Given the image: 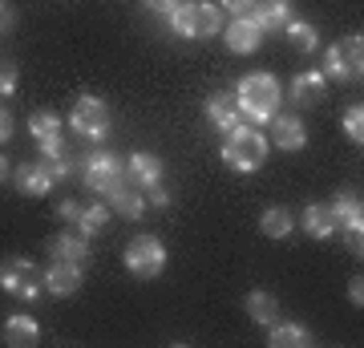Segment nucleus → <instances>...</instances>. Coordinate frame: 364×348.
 <instances>
[{"mask_svg":"<svg viewBox=\"0 0 364 348\" xmlns=\"http://www.w3.org/2000/svg\"><path fill=\"white\" fill-rule=\"evenodd\" d=\"M284 33L291 37V45H296L299 53H316L320 49V37H316V28L308 25V21H287Z\"/></svg>","mask_w":364,"mask_h":348,"instance_id":"27","label":"nucleus"},{"mask_svg":"<svg viewBox=\"0 0 364 348\" xmlns=\"http://www.w3.org/2000/svg\"><path fill=\"white\" fill-rule=\"evenodd\" d=\"M126 174H130L142 191L146 186H158V182H162V158L150 154V150H138V154L126 158Z\"/></svg>","mask_w":364,"mask_h":348,"instance_id":"15","label":"nucleus"},{"mask_svg":"<svg viewBox=\"0 0 364 348\" xmlns=\"http://www.w3.org/2000/svg\"><path fill=\"white\" fill-rule=\"evenodd\" d=\"M13 25H16V13H13V9H4V13H0V37H4Z\"/></svg>","mask_w":364,"mask_h":348,"instance_id":"39","label":"nucleus"},{"mask_svg":"<svg viewBox=\"0 0 364 348\" xmlns=\"http://www.w3.org/2000/svg\"><path fill=\"white\" fill-rule=\"evenodd\" d=\"M41 154H45V162H49V158H61L65 154V142H61V138H45V142H41Z\"/></svg>","mask_w":364,"mask_h":348,"instance_id":"33","label":"nucleus"},{"mask_svg":"<svg viewBox=\"0 0 364 348\" xmlns=\"http://www.w3.org/2000/svg\"><path fill=\"white\" fill-rule=\"evenodd\" d=\"M239 110L251 117V122H272L279 114V102H284V93H279V81L272 73H247V78L239 81Z\"/></svg>","mask_w":364,"mask_h":348,"instance_id":"1","label":"nucleus"},{"mask_svg":"<svg viewBox=\"0 0 364 348\" xmlns=\"http://www.w3.org/2000/svg\"><path fill=\"white\" fill-rule=\"evenodd\" d=\"M81 179H85V186H90L93 194H109L114 186L126 182V158L97 150V154H90L81 162Z\"/></svg>","mask_w":364,"mask_h":348,"instance_id":"4","label":"nucleus"},{"mask_svg":"<svg viewBox=\"0 0 364 348\" xmlns=\"http://www.w3.org/2000/svg\"><path fill=\"white\" fill-rule=\"evenodd\" d=\"M9 138H13V114L0 110V142H9Z\"/></svg>","mask_w":364,"mask_h":348,"instance_id":"37","label":"nucleus"},{"mask_svg":"<svg viewBox=\"0 0 364 348\" xmlns=\"http://www.w3.org/2000/svg\"><path fill=\"white\" fill-rule=\"evenodd\" d=\"M348 300H352V304H356V308H360V304H364V284H360V275H356V280H352V284H348Z\"/></svg>","mask_w":364,"mask_h":348,"instance_id":"38","label":"nucleus"},{"mask_svg":"<svg viewBox=\"0 0 364 348\" xmlns=\"http://www.w3.org/2000/svg\"><path fill=\"white\" fill-rule=\"evenodd\" d=\"M146 203H150V206H170V194L166 191H162V182H158V186H146Z\"/></svg>","mask_w":364,"mask_h":348,"instance_id":"31","label":"nucleus"},{"mask_svg":"<svg viewBox=\"0 0 364 348\" xmlns=\"http://www.w3.org/2000/svg\"><path fill=\"white\" fill-rule=\"evenodd\" d=\"M16 81H21V73H16V61H0V97H13V93H16Z\"/></svg>","mask_w":364,"mask_h":348,"instance_id":"29","label":"nucleus"},{"mask_svg":"<svg viewBox=\"0 0 364 348\" xmlns=\"http://www.w3.org/2000/svg\"><path fill=\"white\" fill-rule=\"evenodd\" d=\"M126 268L138 280L162 275V268H166V247H162V239L158 235H138V239H130V247H126Z\"/></svg>","mask_w":364,"mask_h":348,"instance_id":"5","label":"nucleus"},{"mask_svg":"<svg viewBox=\"0 0 364 348\" xmlns=\"http://www.w3.org/2000/svg\"><path fill=\"white\" fill-rule=\"evenodd\" d=\"M251 21L263 28V33H284L287 21H291V0H255V9H251Z\"/></svg>","mask_w":364,"mask_h":348,"instance_id":"14","label":"nucleus"},{"mask_svg":"<svg viewBox=\"0 0 364 348\" xmlns=\"http://www.w3.org/2000/svg\"><path fill=\"white\" fill-rule=\"evenodd\" d=\"M239 97L235 93H210L207 97V117L215 122L219 130H231V126H239Z\"/></svg>","mask_w":364,"mask_h":348,"instance_id":"17","label":"nucleus"},{"mask_svg":"<svg viewBox=\"0 0 364 348\" xmlns=\"http://www.w3.org/2000/svg\"><path fill=\"white\" fill-rule=\"evenodd\" d=\"M259 231L267 235V239H284V235H291V211L287 206H267L259 219Z\"/></svg>","mask_w":364,"mask_h":348,"instance_id":"24","label":"nucleus"},{"mask_svg":"<svg viewBox=\"0 0 364 348\" xmlns=\"http://www.w3.org/2000/svg\"><path fill=\"white\" fill-rule=\"evenodd\" d=\"M69 126L77 130V134H85V138H105V134H109V110H105L102 97L85 93V97H77V102H73Z\"/></svg>","mask_w":364,"mask_h":348,"instance_id":"7","label":"nucleus"},{"mask_svg":"<svg viewBox=\"0 0 364 348\" xmlns=\"http://www.w3.org/2000/svg\"><path fill=\"white\" fill-rule=\"evenodd\" d=\"M308 344H316V336L304 328V324H279L275 320L272 324V348H308Z\"/></svg>","mask_w":364,"mask_h":348,"instance_id":"20","label":"nucleus"},{"mask_svg":"<svg viewBox=\"0 0 364 348\" xmlns=\"http://www.w3.org/2000/svg\"><path fill=\"white\" fill-rule=\"evenodd\" d=\"M227 4V13L235 16H251V9H255V0H223Z\"/></svg>","mask_w":364,"mask_h":348,"instance_id":"35","label":"nucleus"},{"mask_svg":"<svg viewBox=\"0 0 364 348\" xmlns=\"http://www.w3.org/2000/svg\"><path fill=\"white\" fill-rule=\"evenodd\" d=\"M53 259H69V263H85L90 259V243H85V235H57L49 243Z\"/></svg>","mask_w":364,"mask_h":348,"instance_id":"23","label":"nucleus"},{"mask_svg":"<svg viewBox=\"0 0 364 348\" xmlns=\"http://www.w3.org/2000/svg\"><path fill=\"white\" fill-rule=\"evenodd\" d=\"M4 179H9V158L0 154V182H4Z\"/></svg>","mask_w":364,"mask_h":348,"instance_id":"40","label":"nucleus"},{"mask_svg":"<svg viewBox=\"0 0 364 348\" xmlns=\"http://www.w3.org/2000/svg\"><path fill=\"white\" fill-rule=\"evenodd\" d=\"M13 182H16V191H21V194L41 199V194H49L53 174H49V167H45V162H21V167H16V174H13Z\"/></svg>","mask_w":364,"mask_h":348,"instance_id":"12","label":"nucleus"},{"mask_svg":"<svg viewBox=\"0 0 364 348\" xmlns=\"http://www.w3.org/2000/svg\"><path fill=\"white\" fill-rule=\"evenodd\" d=\"M344 134H348V138H352L356 146L364 142V110H360V102L344 110Z\"/></svg>","mask_w":364,"mask_h":348,"instance_id":"28","label":"nucleus"},{"mask_svg":"<svg viewBox=\"0 0 364 348\" xmlns=\"http://www.w3.org/2000/svg\"><path fill=\"white\" fill-rule=\"evenodd\" d=\"M81 263H69V259H53V268L45 271V288H49L53 296H73V292H81Z\"/></svg>","mask_w":364,"mask_h":348,"instance_id":"9","label":"nucleus"},{"mask_svg":"<svg viewBox=\"0 0 364 348\" xmlns=\"http://www.w3.org/2000/svg\"><path fill=\"white\" fill-rule=\"evenodd\" d=\"M170 25L178 37H215L223 28V13L210 4V0H182L178 9L170 13Z\"/></svg>","mask_w":364,"mask_h":348,"instance_id":"3","label":"nucleus"},{"mask_svg":"<svg viewBox=\"0 0 364 348\" xmlns=\"http://www.w3.org/2000/svg\"><path fill=\"white\" fill-rule=\"evenodd\" d=\"M324 97H328L324 73H316V69H308V73H299V78H291V102H296V105H320Z\"/></svg>","mask_w":364,"mask_h":348,"instance_id":"16","label":"nucleus"},{"mask_svg":"<svg viewBox=\"0 0 364 348\" xmlns=\"http://www.w3.org/2000/svg\"><path fill=\"white\" fill-rule=\"evenodd\" d=\"M328 78H336V81H360L364 73V41L360 33L356 37H340L332 49H328Z\"/></svg>","mask_w":364,"mask_h":348,"instance_id":"6","label":"nucleus"},{"mask_svg":"<svg viewBox=\"0 0 364 348\" xmlns=\"http://www.w3.org/2000/svg\"><path fill=\"white\" fill-rule=\"evenodd\" d=\"M263 41V28L251 21V16H235L231 25H227V49L239 53V57H247V53L259 49Z\"/></svg>","mask_w":364,"mask_h":348,"instance_id":"11","label":"nucleus"},{"mask_svg":"<svg viewBox=\"0 0 364 348\" xmlns=\"http://www.w3.org/2000/svg\"><path fill=\"white\" fill-rule=\"evenodd\" d=\"M304 231L312 235V239H332L340 227H336V219H332V211H328L324 203H312L304 211Z\"/></svg>","mask_w":364,"mask_h":348,"instance_id":"22","label":"nucleus"},{"mask_svg":"<svg viewBox=\"0 0 364 348\" xmlns=\"http://www.w3.org/2000/svg\"><path fill=\"white\" fill-rule=\"evenodd\" d=\"M105 199H109V206H114L117 215H126V219H142V215H146V194L142 191H130L126 182L114 186Z\"/></svg>","mask_w":364,"mask_h":348,"instance_id":"19","label":"nucleus"},{"mask_svg":"<svg viewBox=\"0 0 364 348\" xmlns=\"http://www.w3.org/2000/svg\"><path fill=\"white\" fill-rule=\"evenodd\" d=\"M272 142L279 150H304L308 146V126L296 114H275L272 117Z\"/></svg>","mask_w":364,"mask_h":348,"instance_id":"10","label":"nucleus"},{"mask_svg":"<svg viewBox=\"0 0 364 348\" xmlns=\"http://www.w3.org/2000/svg\"><path fill=\"white\" fill-rule=\"evenodd\" d=\"M360 227H348V231H344V247H348V251H352V255H360V251H364V239H360Z\"/></svg>","mask_w":364,"mask_h":348,"instance_id":"32","label":"nucleus"},{"mask_svg":"<svg viewBox=\"0 0 364 348\" xmlns=\"http://www.w3.org/2000/svg\"><path fill=\"white\" fill-rule=\"evenodd\" d=\"M81 215V206L73 203V199H61V203H57V219H77Z\"/></svg>","mask_w":364,"mask_h":348,"instance_id":"36","label":"nucleus"},{"mask_svg":"<svg viewBox=\"0 0 364 348\" xmlns=\"http://www.w3.org/2000/svg\"><path fill=\"white\" fill-rule=\"evenodd\" d=\"M37 320L33 316H25V312H16V316H9L4 320V344H13V348H28V344H37Z\"/></svg>","mask_w":364,"mask_h":348,"instance_id":"18","label":"nucleus"},{"mask_svg":"<svg viewBox=\"0 0 364 348\" xmlns=\"http://www.w3.org/2000/svg\"><path fill=\"white\" fill-rule=\"evenodd\" d=\"M28 130H33L37 142H45V138H61V117H57V110H37V114L28 117Z\"/></svg>","mask_w":364,"mask_h":348,"instance_id":"26","label":"nucleus"},{"mask_svg":"<svg viewBox=\"0 0 364 348\" xmlns=\"http://www.w3.org/2000/svg\"><path fill=\"white\" fill-rule=\"evenodd\" d=\"M178 4H182V0H146V9H150V13H158V16H170Z\"/></svg>","mask_w":364,"mask_h":348,"instance_id":"34","label":"nucleus"},{"mask_svg":"<svg viewBox=\"0 0 364 348\" xmlns=\"http://www.w3.org/2000/svg\"><path fill=\"white\" fill-rule=\"evenodd\" d=\"M0 13H4V0H0Z\"/></svg>","mask_w":364,"mask_h":348,"instance_id":"41","label":"nucleus"},{"mask_svg":"<svg viewBox=\"0 0 364 348\" xmlns=\"http://www.w3.org/2000/svg\"><path fill=\"white\" fill-rule=\"evenodd\" d=\"M247 316H251L255 324H263V328H272V324L279 320V304H275L272 292L255 288V292H247Z\"/></svg>","mask_w":364,"mask_h":348,"instance_id":"21","label":"nucleus"},{"mask_svg":"<svg viewBox=\"0 0 364 348\" xmlns=\"http://www.w3.org/2000/svg\"><path fill=\"white\" fill-rule=\"evenodd\" d=\"M328 211H332V219H336V227H360L364 231V211H360V194L352 191V186H344V191H336V199L328 203Z\"/></svg>","mask_w":364,"mask_h":348,"instance_id":"13","label":"nucleus"},{"mask_svg":"<svg viewBox=\"0 0 364 348\" xmlns=\"http://www.w3.org/2000/svg\"><path fill=\"white\" fill-rule=\"evenodd\" d=\"M0 284H4V292L16 300H37L41 296V271L28 263V259H9L4 268H0Z\"/></svg>","mask_w":364,"mask_h":348,"instance_id":"8","label":"nucleus"},{"mask_svg":"<svg viewBox=\"0 0 364 348\" xmlns=\"http://www.w3.org/2000/svg\"><path fill=\"white\" fill-rule=\"evenodd\" d=\"M105 223H109V206H105V203L81 206L77 227H81V235H85V239H90V235H97V231H105Z\"/></svg>","mask_w":364,"mask_h":348,"instance_id":"25","label":"nucleus"},{"mask_svg":"<svg viewBox=\"0 0 364 348\" xmlns=\"http://www.w3.org/2000/svg\"><path fill=\"white\" fill-rule=\"evenodd\" d=\"M263 158H267V138H263L259 130L231 126L227 142H223V162L231 170H239V174H255L263 167Z\"/></svg>","mask_w":364,"mask_h":348,"instance_id":"2","label":"nucleus"},{"mask_svg":"<svg viewBox=\"0 0 364 348\" xmlns=\"http://www.w3.org/2000/svg\"><path fill=\"white\" fill-rule=\"evenodd\" d=\"M45 167H49V174H53V179H69V174H73V162H69V154H61V158H49Z\"/></svg>","mask_w":364,"mask_h":348,"instance_id":"30","label":"nucleus"}]
</instances>
